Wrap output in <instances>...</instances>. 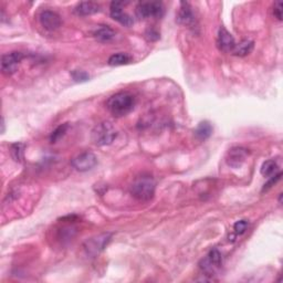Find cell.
<instances>
[{
	"mask_svg": "<svg viewBox=\"0 0 283 283\" xmlns=\"http://www.w3.org/2000/svg\"><path fill=\"white\" fill-rule=\"evenodd\" d=\"M135 106L134 95L129 92H119L108 100L106 108L110 111L112 115L115 117L125 116L133 111Z\"/></svg>",
	"mask_w": 283,
	"mask_h": 283,
	"instance_id": "cell-1",
	"label": "cell"
},
{
	"mask_svg": "<svg viewBox=\"0 0 283 283\" xmlns=\"http://www.w3.org/2000/svg\"><path fill=\"white\" fill-rule=\"evenodd\" d=\"M155 180L149 175H142L137 177L131 185L130 191L132 196L140 201L151 200L155 195Z\"/></svg>",
	"mask_w": 283,
	"mask_h": 283,
	"instance_id": "cell-2",
	"label": "cell"
},
{
	"mask_svg": "<svg viewBox=\"0 0 283 283\" xmlns=\"http://www.w3.org/2000/svg\"><path fill=\"white\" fill-rule=\"evenodd\" d=\"M117 136L115 127L110 122H102L92 131V141L98 146H106L114 142Z\"/></svg>",
	"mask_w": 283,
	"mask_h": 283,
	"instance_id": "cell-3",
	"label": "cell"
},
{
	"mask_svg": "<svg viewBox=\"0 0 283 283\" xmlns=\"http://www.w3.org/2000/svg\"><path fill=\"white\" fill-rule=\"evenodd\" d=\"M222 265V255L219 252V250H210L206 257L200 261L199 268L205 272L206 275H213L216 272L221 268Z\"/></svg>",
	"mask_w": 283,
	"mask_h": 283,
	"instance_id": "cell-4",
	"label": "cell"
},
{
	"mask_svg": "<svg viewBox=\"0 0 283 283\" xmlns=\"http://www.w3.org/2000/svg\"><path fill=\"white\" fill-rule=\"evenodd\" d=\"M111 238L112 234L106 232L88 239L83 244L85 252L88 253V255H91V257H95V255H98L101 251H103L106 245L109 244Z\"/></svg>",
	"mask_w": 283,
	"mask_h": 283,
	"instance_id": "cell-5",
	"label": "cell"
},
{
	"mask_svg": "<svg viewBox=\"0 0 283 283\" xmlns=\"http://www.w3.org/2000/svg\"><path fill=\"white\" fill-rule=\"evenodd\" d=\"M136 14L142 19L161 18L164 15V6L161 2H143L136 7Z\"/></svg>",
	"mask_w": 283,
	"mask_h": 283,
	"instance_id": "cell-6",
	"label": "cell"
},
{
	"mask_svg": "<svg viewBox=\"0 0 283 283\" xmlns=\"http://www.w3.org/2000/svg\"><path fill=\"white\" fill-rule=\"evenodd\" d=\"M25 55L23 52L14 51L4 55L2 58V71L6 76H13L18 71L19 65L24 60Z\"/></svg>",
	"mask_w": 283,
	"mask_h": 283,
	"instance_id": "cell-7",
	"label": "cell"
},
{
	"mask_svg": "<svg viewBox=\"0 0 283 283\" xmlns=\"http://www.w3.org/2000/svg\"><path fill=\"white\" fill-rule=\"evenodd\" d=\"M72 166L78 172H88L98 164V157L93 153L84 152L72 159Z\"/></svg>",
	"mask_w": 283,
	"mask_h": 283,
	"instance_id": "cell-8",
	"label": "cell"
},
{
	"mask_svg": "<svg viewBox=\"0 0 283 283\" xmlns=\"http://www.w3.org/2000/svg\"><path fill=\"white\" fill-rule=\"evenodd\" d=\"M125 3L123 2H113L111 3L110 6V15L112 19H114L117 23L125 26V27H131L134 24V20L131 17L129 14L124 12V6Z\"/></svg>",
	"mask_w": 283,
	"mask_h": 283,
	"instance_id": "cell-9",
	"label": "cell"
},
{
	"mask_svg": "<svg viewBox=\"0 0 283 283\" xmlns=\"http://www.w3.org/2000/svg\"><path fill=\"white\" fill-rule=\"evenodd\" d=\"M249 149L244 148V147H232L228 151L227 153V157H226V162L230 167L233 168H238L241 166V165L244 163L245 159L249 156Z\"/></svg>",
	"mask_w": 283,
	"mask_h": 283,
	"instance_id": "cell-10",
	"label": "cell"
},
{
	"mask_svg": "<svg viewBox=\"0 0 283 283\" xmlns=\"http://www.w3.org/2000/svg\"><path fill=\"white\" fill-rule=\"evenodd\" d=\"M217 47L222 52H232L236 47V41H234L232 35L223 27H220L218 30Z\"/></svg>",
	"mask_w": 283,
	"mask_h": 283,
	"instance_id": "cell-11",
	"label": "cell"
},
{
	"mask_svg": "<svg viewBox=\"0 0 283 283\" xmlns=\"http://www.w3.org/2000/svg\"><path fill=\"white\" fill-rule=\"evenodd\" d=\"M40 24L46 30L55 31L61 27V17L57 13L51 10H44L40 14Z\"/></svg>",
	"mask_w": 283,
	"mask_h": 283,
	"instance_id": "cell-12",
	"label": "cell"
},
{
	"mask_svg": "<svg viewBox=\"0 0 283 283\" xmlns=\"http://www.w3.org/2000/svg\"><path fill=\"white\" fill-rule=\"evenodd\" d=\"M177 23L183 26H193L195 16L188 3H180V8L177 14Z\"/></svg>",
	"mask_w": 283,
	"mask_h": 283,
	"instance_id": "cell-13",
	"label": "cell"
},
{
	"mask_svg": "<svg viewBox=\"0 0 283 283\" xmlns=\"http://www.w3.org/2000/svg\"><path fill=\"white\" fill-rule=\"evenodd\" d=\"M79 16H91L101 12V6L98 3L93 2H82L78 4V6L74 9Z\"/></svg>",
	"mask_w": 283,
	"mask_h": 283,
	"instance_id": "cell-14",
	"label": "cell"
},
{
	"mask_svg": "<svg viewBox=\"0 0 283 283\" xmlns=\"http://www.w3.org/2000/svg\"><path fill=\"white\" fill-rule=\"evenodd\" d=\"M93 36L95 39L101 42H110L114 39L115 33L109 26H100L99 28L94 30Z\"/></svg>",
	"mask_w": 283,
	"mask_h": 283,
	"instance_id": "cell-15",
	"label": "cell"
},
{
	"mask_svg": "<svg viewBox=\"0 0 283 283\" xmlns=\"http://www.w3.org/2000/svg\"><path fill=\"white\" fill-rule=\"evenodd\" d=\"M254 47V42L251 40H242L241 42H239L234 49L232 50V55L237 56V57H245L251 53V51L253 50Z\"/></svg>",
	"mask_w": 283,
	"mask_h": 283,
	"instance_id": "cell-16",
	"label": "cell"
},
{
	"mask_svg": "<svg viewBox=\"0 0 283 283\" xmlns=\"http://www.w3.org/2000/svg\"><path fill=\"white\" fill-rule=\"evenodd\" d=\"M212 134V126L209 122H201L199 123V125L197 126V129L195 131V135L197 138L200 141H205L208 137H210Z\"/></svg>",
	"mask_w": 283,
	"mask_h": 283,
	"instance_id": "cell-17",
	"label": "cell"
},
{
	"mask_svg": "<svg viewBox=\"0 0 283 283\" xmlns=\"http://www.w3.org/2000/svg\"><path fill=\"white\" fill-rule=\"evenodd\" d=\"M132 61V58L126 55V53H115V55L111 56L108 60V63L112 67H119V66H125L129 65Z\"/></svg>",
	"mask_w": 283,
	"mask_h": 283,
	"instance_id": "cell-18",
	"label": "cell"
},
{
	"mask_svg": "<svg viewBox=\"0 0 283 283\" xmlns=\"http://www.w3.org/2000/svg\"><path fill=\"white\" fill-rule=\"evenodd\" d=\"M279 173V166H277V164L273 159H270V161H266L262 164V166H261V174L264 177H272V176H274L275 174Z\"/></svg>",
	"mask_w": 283,
	"mask_h": 283,
	"instance_id": "cell-19",
	"label": "cell"
},
{
	"mask_svg": "<svg viewBox=\"0 0 283 283\" xmlns=\"http://www.w3.org/2000/svg\"><path fill=\"white\" fill-rule=\"evenodd\" d=\"M12 152V156L16 162L20 163L24 159V152H25V145L23 143H15L10 148Z\"/></svg>",
	"mask_w": 283,
	"mask_h": 283,
	"instance_id": "cell-20",
	"label": "cell"
},
{
	"mask_svg": "<svg viewBox=\"0 0 283 283\" xmlns=\"http://www.w3.org/2000/svg\"><path fill=\"white\" fill-rule=\"evenodd\" d=\"M68 129H69V125L67 124V123H66V124H61L60 126H58L57 129L51 133L50 142L51 143H57L59 140H60V138L65 136Z\"/></svg>",
	"mask_w": 283,
	"mask_h": 283,
	"instance_id": "cell-21",
	"label": "cell"
},
{
	"mask_svg": "<svg viewBox=\"0 0 283 283\" xmlns=\"http://www.w3.org/2000/svg\"><path fill=\"white\" fill-rule=\"evenodd\" d=\"M248 226H249V222L247 220H239L233 225V230L240 236V234H242L247 231Z\"/></svg>",
	"mask_w": 283,
	"mask_h": 283,
	"instance_id": "cell-22",
	"label": "cell"
},
{
	"mask_svg": "<svg viewBox=\"0 0 283 283\" xmlns=\"http://www.w3.org/2000/svg\"><path fill=\"white\" fill-rule=\"evenodd\" d=\"M71 76L73 78V80L76 82H85L89 80V74L84 71H80V70H74L71 72Z\"/></svg>",
	"mask_w": 283,
	"mask_h": 283,
	"instance_id": "cell-23",
	"label": "cell"
},
{
	"mask_svg": "<svg viewBox=\"0 0 283 283\" xmlns=\"http://www.w3.org/2000/svg\"><path fill=\"white\" fill-rule=\"evenodd\" d=\"M281 176H282V174H281V172H279L277 174H275L274 176H272V177H270V179H269L268 183L264 184L263 188H262V191L268 190V189H270V188H271L272 186H274V184L276 183V181H279V180H280Z\"/></svg>",
	"mask_w": 283,
	"mask_h": 283,
	"instance_id": "cell-24",
	"label": "cell"
},
{
	"mask_svg": "<svg viewBox=\"0 0 283 283\" xmlns=\"http://www.w3.org/2000/svg\"><path fill=\"white\" fill-rule=\"evenodd\" d=\"M273 15L277 20H280V21L282 20V3L281 2H276L274 4Z\"/></svg>",
	"mask_w": 283,
	"mask_h": 283,
	"instance_id": "cell-25",
	"label": "cell"
},
{
	"mask_svg": "<svg viewBox=\"0 0 283 283\" xmlns=\"http://www.w3.org/2000/svg\"><path fill=\"white\" fill-rule=\"evenodd\" d=\"M146 37L148 38V40L155 41V40L159 39V34L157 33V31H155L154 29H148L146 33Z\"/></svg>",
	"mask_w": 283,
	"mask_h": 283,
	"instance_id": "cell-26",
	"label": "cell"
}]
</instances>
